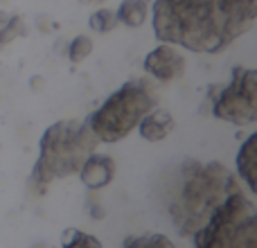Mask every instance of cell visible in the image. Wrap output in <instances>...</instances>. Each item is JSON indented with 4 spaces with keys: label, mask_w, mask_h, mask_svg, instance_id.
Segmentation results:
<instances>
[{
    "label": "cell",
    "mask_w": 257,
    "mask_h": 248,
    "mask_svg": "<svg viewBox=\"0 0 257 248\" xmlns=\"http://www.w3.org/2000/svg\"><path fill=\"white\" fill-rule=\"evenodd\" d=\"M149 16L160 43L217 54L253 27L257 0H156Z\"/></svg>",
    "instance_id": "1"
},
{
    "label": "cell",
    "mask_w": 257,
    "mask_h": 248,
    "mask_svg": "<svg viewBox=\"0 0 257 248\" xmlns=\"http://www.w3.org/2000/svg\"><path fill=\"white\" fill-rule=\"evenodd\" d=\"M241 190V181L226 165L210 160H183L165 169L158 185L160 203L178 235L192 237L228 194Z\"/></svg>",
    "instance_id": "2"
},
{
    "label": "cell",
    "mask_w": 257,
    "mask_h": 248,
    "mask_svg": "<svg viewBox=\"0 0 257 248\" xmlns=\"http://www.w3.org/2000/svg\"><path fill=\"white\" fill-rule=\"evenodd\" d=\"M97 138L86 120H59L50 124L39 140V158L32 167V185L41 192L57 178L79 172L81 163L95 154Z\"/></svg>",
    "instance_id": "3"
},
{
    "label": "cell",
    "mask_w": 257,
    "mask_h": 248,
    "mask_svg": "<svg viewBox=\"0 0 257 248\" xmlns=\"http://www.w3.org/2000/svg\"><path fill=\"white\" fill-rule=\"evenodd\" d=\"M158 106V93L145 79H128L115 93H111L95 108L86 122H88L97 142L113 145L124 140L128 133L138 127V122Z\"/></svg>",
    "instance_id": "4"
},
{
    "label": "cell",
    "mask_w": 257,
    "mask_h": 248,
    "mask_svg": "<svg viewBox=\"0 0 257 248\" xmlns=\"http://www.w3.org/2000/svg\"><path fill=\"white\" fill-rule=\"evenodd\" d=\"M192 239L194 248H257V210L244 187L228 194Z\"/></svg>",
    "instance_id": "5"
},
{
    "label": "cell",
    "mask_w": 257,
    "mask_h": 248,
    "mask_svg": "<svg viewBox=\"0 0 257 248\" xmlns=\"http://www.w3.org/2000/svg\"><path fill=\"white\" fill-rule=\"evenodd\" d=\"M210 111L217 120L248 127L257 120V70L237 66L226 86L210 88Z\"/></svg>",
    "instance_id": "6"
},
{
    "label": "cell",
    "mask_w": 257,
    "mask_h": 248,
    "mask_svg": "<svg viewBox=\"0 0 257 248\" xmlns=\"http://www.w3.org/2000/svg\"><path fill=\"white\" fill-rule=\"evenodd\" d=\"M187 70V61L176 45L163 43L158 48H154L145 57V72L156 81L163 84H172V81L181 79Z\"/></svg>",
    "instance_id": "7"
},
{
    "label": "cell",
    "mask_w": 257,
    "mask_h": 248,
    "mask_svg": "<svg viewBox=\"0 0 257 248\" xmlns=\"http://www.w3.org/2000/svg\"><path fill=\"white\" fill-rule=\"evenodd\" d=\"M79 181L84 183L88 190H102V187L111 185L115 178V160L111 156L102 154H90L88 158L81 163L79 167Z\"/></svg>",
    "instance_id": "8"
},
{
    "label": "cell",
    "mask_w": 257,
    "mask_h": 248,
    "mask_svg": "<svg viewBox=\"0 0 257 248\" xmlns=\"http://www.w3.org/2000/svg\"><path fill=\"white\" fill-rule=\"evenodd\" d=\"M136 129H138V133H140L142 140L163 142V140H167V138L172 136V131L176 129V120H174V115L169 111L156 106V108H151L140 122H138Z\"/></svg>",
    "instance_id": "9"
},
{
    "label": "cell",
    "mask_w": 257,
    "mask_h": 248,
    "mask_svg": "<svg viewBox=\"0 0 257 248\" xmlns=\"http://www.w3.org/2000/svg\"><path fill=\"white\" fill-rule=\"evenodd\" d=\"M237 178L246 185V192L257 194V133H248L237 151Z\"/></svg>",
    "instance_id": "10"
},
{
    "label": "cell",
    "mask_w": 257,
    "mask_h": 248,
    "mask_svg": "<svg viewBox=\"0 0 257 248\" xmlns=\"http://www.w3.org/2000/svg\"><path fill=\"white\" fill-rule=\"evenodd\" d=\"M151 14V0H122L115 9L117 23L124 27H131V30H138L142 27L147 21H149Z\"/></svg>",
    "instance_id": "11"
},
{
    "label": "cell",
    "mask_w": 257,
    "mask_h": 248,
    "mask_svg": "<svg viewBox=\"0 0 257 248\" xmlns=\"http://www.w3.org/2000/svg\"><path fill=\"white\" fill-rule=\"evenodd\" d=\"M61 248H104L95 235H88L77 228H68L61 235Z\"/></svg>",
    "instance_id": "12"
},
{
    "label": "cell",
    "mask_w": 257,
    "mask_h": 248,
    "mask_svg": "<svg viewBox=\"0 0 257 248\" xmlns=\"http://www.w3.org/2000/svg\"><path fill=\"white\" fill-rule=\"evenodd\" d=\"M88 25L93 32H99V34H108L113 32L120 23H117L115 9H95L88 18Z\"/></svg>",
    "instance_id": "13"
},
{
    "label": "cell",
    "mask_w": 257,
    "mask_h": 248,
    "mask_svg": "<svg viewBox=\"0 0 257 248\" xmlns=\"http://www.w3.org/2000/svg\"><path fill=\"white\" fill-rule=\"evenodd\" d=\"M93 48H95L93 39L86 36V34H79L68 43V59H70L72 63H81L93 54Z\"/></svg>",
    "instance_id": "14"
},
{
    "label": "cell",
    "mask_w": 257,
    "mask_h": 248,
    "mask_svg": "<svg viewBox=\"0 0 257 248\" xmlns=\"http://www.w3.org/2000/svg\"><path fill=\"white\" fill-rule=\"evenodd\" d=\"M25 34V21L21 16H5V25L0 27V48Z\"/></svg>",
    "instance_id": "15"
},
{
    "label": "cell",
    "mask_w": 257,
    "mask_h": 248,
    "mask_svg": "<svg viewBox=\"0 0 257 248\" xmlns=\"http://www.w3.org/2000/svg\"><path fill=\"white\" fill-rule=\"evenodd\" d=\"M93 3H95V0H93Z\"/></svg>",
    "instance_id": "16"
}]
</instances>
